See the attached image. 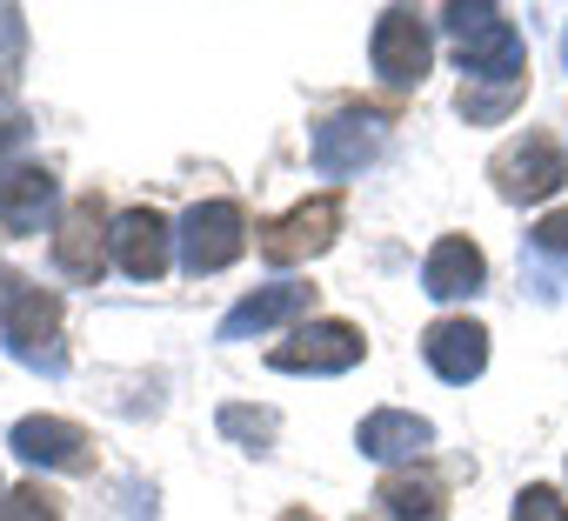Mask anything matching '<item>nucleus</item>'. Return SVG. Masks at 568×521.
Masks as SVG:
<instances>
[{
  "label": "nucleus",
  "instance_id": "f257e3e1",
  "mask_svg": "<svg viewBox=\"0 0 568 521\" xmlns=\"http://www.w3.org/2000/svg\"><path fill=\"white\" fill-rule=\"evenodd\" d=\"M448 41H455V61L468 81H528V48L515 34V21L501 8H488V0H475V8H448L442 14Z\"/></svg>",
  "mask_w": 568,
  "mask_h": 521
},
{
  "label": "nucleus",
  "instance_id": "f03ea898",
  "mask_svg": "<svg viewBox=\"0 0 568 521\" xmlns=\"http://www.w3.org/2000/svg\"><path fill=\"white\" fill-rule=\"evenodd\" d=\"M54 328H61V295H48L41 282H28V275H14V268H0V335H8V348H14L21 361H34V368L61 375L68 361L34 348V341H54Z\"/></svg>",
  "mask_w": 568,
  "mask_h": 521
},
{
  "label": "nucleus",
  "instance_id": "7ed1b4c3",
  "mask_svg": "<svg viewBox=\"0 0 568 521\" xmlns=\"http://www.w3.org/2000/svg\"><path fill=\"white\" fill-rule=\"evenodd\" d=\"M174 234H181V268L201 282V275H221V268H234V260H241L247 214H241V201H194Z\"/></svg>",
  "mask_w": 568,
  "mask_h": 521
},
{
  "label": "nucleus",
  "instance_id": "20e7f679",
  "mask_svg": "<svg viewBox=\"0 0 568 521\" xmlns=\"http://www.w3.org/2000/svg\"><path fill=\"white\" fill-rule=\"evenodd\" d=\"M488 181H495V194H501V201H515V207L548 201V194L568 181L561 141H555V134H521V141H508V147L488 161Z\"/></svg>",
  "mask_w": 568,
  "mask_h": 521
},
{
  "label": "nucleus",
  "instance_id": "39448f33",
  "mask_svg": "<svg viewBox=\"0 0 568 521\" xmlns=\"http://www.w3.org/2000/svg\"><path fill=\"white\" fill-rule=\"evenodd\" d=\"M335 234H342V194H315V201H302V207H288L281 221L261 227V260L267 268H295V260L328 254Z\"/></svg>",
  "mask_w": 568,
  "mask_h": 521
},
{
  "label": "nucleus",
  "instance_id": "423d86ee",
  "mask_svg": "<svg viewBox=\"0 0 568 521\" xmlns=\"http://www.w3.org/2000/svg\"><path fill=\"white\" fill-rule=\"evenodd\" d=\"M368 355V335L355 321H308L267 355L274 375H348Z\"/></svg>",
  "mask_w": 568,
  "mask_h": 521
},
{
  "label": "nucleus",
  "instance_id": "0eeeda50",
  "mask_svg": "<svg viewBox=\"0 0 568 521\" xmlns=\"http://www.w3.org/2000/svg\"><path fill=\"white\" fill-rule=\"evenodd\" d=\"M368 61H375V74H382L388 88H422V74H428V61H435L428 21H422L415 8H388V14L375 21Z\"/></svg>",
  "mask_w": 568,
  "mask_h": 521
},
{
  "label": "nucleus",
  "instance_id": "6e6552de",
  "mask_svg": "<svg viewBox=\"0 0 568 521\" xmlns=\"http://www.w3.org/2000/svg\"><path fill=\"white\" fill-rule=\"evenodd\" d=\"M108 247H114V234H108L101 194H81V201L61 214V227H54V268H61L68 282H81V288H94V282L108 275Z\"/></svg>",
  "mask_w": 568,
  "mask_h": 521
},
{
  "label": "nucleus",
  "instance_id": "1a4fd4ad",
  "mask_svg": "<svg viewBox=\"0 0 568 521\" xmlns=\"http://www.w3.org/2000/svg\"><path fill=\"white\" fill-rule=\"evenodd\" d=\"M315 295L308 282H274V288H254L241 295L227 315H221V341H247V335H274V328H288L302 315H315Z\"/></svg>",
  "mask_w": 568,
  "mask_h": 521
},
{
  "label": "nucleus",
  "instance_id": "9d476101",
  "mask_svg": "<svg viewBox=\"0 0 568 521\" xmlns=\"http://www.w3.org/2000/svg\"><path fill=\"white\" fill-rule=\"evenodd\" d=\"M8 441L34 468H68V474H88L94 468V435L81 421H61V415H28V421H14Z\"/></svg>",
  "mask_w": 568,
  "mask_h": 521
},
{
  "label": "nucleus",
  "instance_id": "9b49d317",
  "mask_svg": "<svg viewBox=\"0 0 568 521\" xmlns=\"http://www.w3.org/2000/svg\"><path fill=\"white\" fill-rule=\"evenodd\" d=\"M174 227H168V214L161 207H128L121 221H114V260H121V275H134V282H161L168 275V260H174Z\"/></svg>",
  "mask_w": 568,
  "mask_h": 521
},
{
  "label": "nucleus",
  "instance_id": "f8f14e48",
  "mask_svg": "<svg viewBox=\"0 0 568 521\" xmlns=\"http://www.w3.org/2000/svg\"><path fill=\"white\" fill-rule=\"evenodd\" d=\"M382 154V121L375 114H328L322 127H315V167L328 174V181H342V174H362L368 161Z\"/></svg>",
  "mask_w": 568,
  "mask_h": 521
},
{
  "label": "nucleus",
  "instance_id": "ddd939ff",
  "mask_svg": "<svg viewBox=\"0 0 568 521\" xmlns=\"http://www.w3.org/2000/svg\"><path fill=\"white\" fill-rule=\"evenodd\" d=\"M422 355H428V368H435L442 381L468 388V381L488 368V328L468 321V315H442V321L422 335Z\"/></svg>",
  "mask_w": 568,
  "mask_h": 521
},
{
  "label": "nucleus",
  "instance_id": "4468645a",
  "mask_svg": "<svg viewBox=\"0 0 568 521\" xmlns=\"http://www.w3.org/2000/svg\"><path fill=\"white\" fill-rule=\"evenodd\" d=\"M481 282H488V260H481V247L468 234H442L428 247V260H422V295H435V302L481 295Z\"/></svg>",
  "mask_w": 568,
  "mask_h": 521
},
{
  "label": "nucleus",
  "instance_id": "2eb2a0df",
  "mask_svg": "<svg viewBox=\"0 0 568 521\" xmlns=\"http://www.w3.org/2000/svg\"><path fill=\"white\" fill-rule=\"evenodd\" d=\"M61 201V181L48 167H0V227L8 234H41V221L54 214Z\"/></svg>",
  "mask_w": 568,
  "mask_h": 521
},
{
  "label": "nucleus",
  "instance_id": "dca6fc26",
  "mask_svg": "<svg viewBox=\"0 0 568 521\" xmlns=\"http://www.w3.org/2000/svg\"><path fill=\"white\" fill-rule=\"evenodd\" d=\"M428 448H435V421H422V415H408V408H375V415L362 421V454L382 461V468L415 461V454H428Z\"/></svg>",
  "mask_w": 568,
  "mask_h": 521
},
{
  "label": "nucleus",
  "instance_id": "f3484780",
  "mask_svg": "<svg viewBox=\"0 0 568 521\" xmlns=\"http://www.w3.org/2000/svg\"><path fill=\"white\" fill-rule=\"evenodd\" d=\"M375 501H382V521H442L448 514V488L435 474H382Z\"/></svg>",
  "mask_w": 568,
  "mask_h": 521
},
{
  "label": "nucleus",
  "instance_id": "a211bd4d",
  "mask_svg": "<svg viewBox=\"0 0 568 521\" xmlns=\"http://www.w3.org/2000/svg\"><path fill=\"white\" fill-rule=\"evenodd\" d=\"M521 94H528V81H462V94H455V108H462V121L468 127H495V121H508L515 108H521Z\"/></svg>",
  "mask_w": 568,
  "mask_h": 521
},
{
  "label": "nucleus",
  "instance_id": "6ab92c4d",
  "mask_svg": "<svg viewBox=\"0 0 568 521\" xmlns=\"http://www.w3.org/2000/svg\"><path fill=\"white\" fill-rule=\"evenodd\" d=\"M221 435H234V441H247L254 454H267V441H274V415H267V408H221Z\"/></svg>",
  "mask_w": 568,
  "mask_h": 521
},
{
  "label": "nucleus",
  "instance_id": "aec40b11",
  "mask_svg": "<svg viewBox=\"0 0 568 521\" xmlns=\"http://www.w3.org/2000/svg\"><path fill=\"white\" fill-rule=\"evenodd\" d=\"M0 521H61V501L41 481H28V488H14L8 501H0Z\"/></svg>",
  "mask_w": 568,
  "mask_h": 521
},
{
  "label": "nucleus",
  "instance_id": "412c9836",
  "mask_svg": "<svg viewBox=\"0 0 568 521\" xmlns=\"http://www.w3.org/2000/svg\"><path fill=\"white\" fill-rule=\"evenodd\" d=\"M515 521H568V501L548 488V481H528L515 494Z\"/></svg>",
  "mask_w": 568,
  "mask_h": 521
},
{
  "label": "nucleus",
  "instance_id": "4be33fe9",
  "mask_svg": "<svg viewBox=\"0 0 568 521\" xmlns=\"http://www.w3.org/2000/svg\"><path fill=\"white\" fill-rule=\"evenodd\" d=\"M21 48H28V21L21 8H0V81L21 74Z\"/></svg>",
  "mask_w": 568,
  "mask_h": 521
},
{
  "label": "nucleus",
  "instance_id": "5701e85b",
  "mask_svg": "<svg viewBox=\"0 0 568 521\" xmlns=\"http://www.w3.org/2000/svg\"><path fill=\"white\" fill-rule=\"evenodd\" d=\"M528 247H535V254H568V207L541 214V221L528 227Z\"/></svg>",
  "mask_w": 568,
  "mask_h": 521
},
{
  "label": "nucleus",
  "instance_id": "b1692460",
  "mask_svg": "<svg viewBox=\"0 0 568 521\" xmlns=\"http://www.w3.org/2000/svg\"><path fill=\"white\" fill-rule=\"evenodd\" d=\"M21 141H28V121H21V114H0V154L21 147Z\"/></svg>",
  "mask_w": 568,
  "mask_h": 521
},
{
  "label": "nucleus",
  "instance_id": "393cba45",
  "mask_svg": "<svg viewBox=\"0 0 568 521\" xmlns=\"http://www.w3.org/2000/svg\"><path fill=\"white\" fill-rule=\"evenodd\" d=\"M274 521H322V514H308V508H281Z\"/></svg>",
  "mask_w": 568,
  "mask_h": 521
},
{
  "label": "nucleus",
  "instance_id": "a878e982",
  "mask_svg": "<svg viewBox=\"0 0 568 521\" xmlns=\"http://www.w3.org/2000/svg\"><path fill=\"white\" fill-rule=\"evenodd\" d=\"M561 54H568V34H561Z\"/></svg>",
  "mask_w": 568,
  "mask_h": 521
}]
</instances>
